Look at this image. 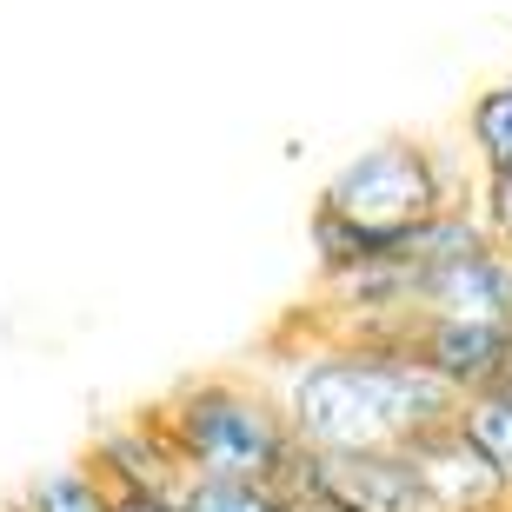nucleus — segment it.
<instances>
[{
    "label": "nucleus",
    "mask_w": 512,
    "mask_h": 512,
    "mask_svg": "<svg viewBox=\"0 0 512 512\" xmlns=\"http://www.w3.org/2000/svg\"><path fill=\"white\" fill-rule=\"evenodd\" d=\"M260 380L300 446H406L459 413V393L413 353L326 333L300 313L266 346Z\"/></svg>",
    "instance_id": "1"
},
{
    "label": "nucleus",
    "mask_w": 512,
    "mask_h": 512,
    "mask_svg": "<svg viewBox=\"0 0 512 512\" xmlns=\"http://www.w3.org/2000/svg\"><path fill=\"white\" fill-rule=\"evenodd\" d=\"M153 426L173 446L187 479H253V486H280L300 439L286 426L280 399L260 373H200L180 380L160 406Z\"/></svg>",
    "instance_id": "2"
},
{
    "label": "nucleus",
    "mask_w": 512,
    "mask_h": 512,
    "mask_svg": "<svg viewBox=\"0 0 512 512\" xmlns=\"http://www.w3.org/2000/svg\"><path fill=\"white\" fill-rule=\"evenodd\" d=\"M466 187H473V180L459 173V160L446 147L393 133L380 147L353 153V160L326 180L320 207L346 213V220H366V227H413L426 213L466 200Z\"/></svg>",
    "instance_id": "3"
},
{
    "label": "nucleus",
    "mask_w": 512,
    "mask_h": 512,
    "mask_svg": "<svg viewBox=\"0 0 512 512\" xmlns=\"http://www.w3.org/2000/svg\"><path fill=\"white\" fill-rule=\"evenodd\" d=\"M280 486L320 493L346 512H433L406 446H300Z\"/></svg>",
    "instance_id": "4"
},
{
    "label": "nucleus",
    "mask_w": 512,
    "mask_h": 512,
    "mask_svg": "<svg viewBox=\"0 0 512 512\" xmlns=\"http://www.w3.org/2000/svg\"><path fill=\"white\" fill-rule=\"evenodd\" d=\"M413 306L512 326V253L493 247V240H479V247L446 253V260H413Z\"/></svg>",
    "instance_id": "5"
},
{
    "label": "nucleus",
    "mask_w": 512,
    "mask_h": 512,
    "mask_svg": "<svg viewBox=\"0 0 512 512\" xmlns=\"http://www.w3.org/2000/svg\"><path fill=\"white\" fill-rule=\"evenodd\" d=\"M426 493H433V512H512V493L499 486V473L473 453V439L459 433L453 419L433 426V433L406 439Z\"/></svg>",
    "instance_id": "6"
},
{
    "label": "nucleus",
    "mask_w": 512,
    "mask_h": 512,
    "mask_svg": "<svg viewBox=\"0 0 512 512\" xmlns=\"http://www.w3.org/2000/svg\"><path fill=\"white\" fill-rule=\"evenodd\" d=\"M87 466L100 473L107 493H153V486H180V479H187L180 459H173V446L160 439V426H153L147 413L127 419V426H107V433L94 439Z\"/></svg>",
    "instance_id": "7"
},
{
    "label": "nucleus",
    "mask_w": 512,
    "mask_h": 512,
    "mask_svg": "<svg viewBox=\"0 0 512 512\" xmlns=\"http://www.w3.org/2000/svg\"><path fill=\"white\" fill-rule=\"evenodd\" d=\"M453 426L473 439V453L493 466L499 486L512 493V380H493V386H473V393H459Z\"/></svg>",
    "instance_id": "8"
},
{
    "label": "nucleus",
    "mask_w": 512,
    "mask_h": 512,
    "mask_svg": "<svg viewBox=\"0 0 512 512\" xmlns=\"http://www.w3.org/2000/svg\"><path fill=\"white\" fill-rule=\"evenodd\" d=\"M7 512H114V493L100 486V473L80 459V466H54V473L27 479Z\"/></svg>",
    "instance_id": "9"
},
{
    "label": "nucleus",
    "mask_w": 512,
    "mask_h": 512,
    "mask_svg": "<svg viewBox=\"0 0 512 512\" xmlns=\"http://www.w3.org/2000/svg\"><path fill=\"white\" fill-rule=\"evenodd\" d=\"M466 153L473 167H512V67L466 107Z\"/></svg>",
    "instance_id": "10"
},
{
    "label": "nucleus",
    "mask_w": 512,
    "mask_h": 512,
    "mask_svg": "<svg viewBox=\"0 0 512 512\" xmlns=\"http://www.w3.org/2000/svg\"><path fill=\"white\" fill-rule=\"evenodd\" d=\"M180 506L187 512H286L280 486H253V479H180Z\"/></svg>",
    "instance_id": "11"
},
{
    "label": "nucleus",
    "mask_w": 512,
    "mask_h": 512,
    "mask_svg": "<svg viewBox=\"0 0 512 512\" xmlns=\"http://www.w3.org/2000/svg\"><path fill=\"white\" fill-rule=\"evenodd\" d=\"M466 207H473V220L486 227V240L512 253V167H473Z\"/></svg>",
    "instance_id": "12"
},
{
    "label": "nucleus",
    "mask_w": 512,
    "mask_h": 512,
    "mask_svg": "<svg viewBox=\"0 0 512 512\" xmlns=\"http://www.w3.org/2000/svg\"><path fill=\"white\" fill-rule=\"evenodd\" d=\"M114 512H187L180 486H153V493H114Z\"/></svg>",
    "instance_id": "13"
},
{
    "label": "nucleus",
    "mask_w": 512,
    "mask_h": 512,
    "mask_svg": "<svg viewBox=\"0 0 512 512\" xmlns=\"http://www.w3.org/2000/svg\"><path fill=\"white\" fill-rule=\"evenodd\" d=\"M280 499H286V512H346V506H333V499H320V493H300V486H280Z\"/></svg>",
    "instance_id": "14"
}]
</instances>
